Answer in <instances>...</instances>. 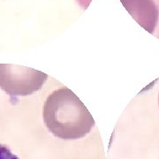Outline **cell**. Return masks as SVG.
I'll list each match as a JSON object with an SVG mask.
<instances>
[{
  "mask_svg": "<svg viewBox=\"0 0 159 159\" xmlns=\"http://www.w3.org/2000/svg\"><path fill=\"white\" fill-rule=\"evenodd\" d=\"M47 78V74L35 69L0 64V89L11 97V101L40 90Z\"/></svg>",
  "mask_w": 159,
  "mask_h": 159,
  "instance_id": "7a4b0ae2",
  "label": "cell"
},
{
  "mask_svg": "<svg viewBox=\"0 0 159 159\" xmlns=\"http://www.w3.org/2000/svg\"><path fill=\"white\" fill-rule=\"evenodd\" d=\"M43 117L49 131L63 140L80 139L95 126V120L84 103L65 87L47 97Z\"/></svg>",
  "mask_w": 159,
  "mask_h": 159,
  "instance_id": "6da1fadb",
  "label": "cell"
},
{
  "mask_svg": "<svg viewBox=\"0 0 159 159\" xmlns=\"http://www.w3.org/2000/svg\"><path fill=\"white\" fill-rule=\"evenodd\" d=\"M0 159H19V157L11 152L10 148L0 144Z\"/></svg>",
  "mask_w": 159,
  "mask_h": 159,
  "instance_id": "277c9868",
  "label": "cell"
},
{
  "mask_svg": "<svg viewBox=\"0 0 159 159\" xmlns=\"http://www.w3.org/2000/svg\"><path fill=\"white\" fill-rule=\"evenodd\" d=\"M158 104H159V98H158Z\"/></svg>",
  "mask_w": 159,
  "mask_h": 159,
  "instance_id": "5b68a950",
  "label": "cell"
},
{
  "mask_svg": "<svg viewBox=\"0 0 159 159\" xmlns=\"http://www.w3.org/2000/svg\"><path fill=\"white\" fill-rule=\"evenodd\" d=\"M137 22L153 34L158 20V9L153 0H120Z\"/></svg>",
  "mask_w": 159,
  "mask_h": 159,
  "instance_id": "3957f363",
  "label": "cell"
}]
</instances>
